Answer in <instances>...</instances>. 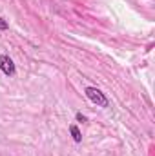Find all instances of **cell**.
I'll return each instance as SVG.
<instances>
[{"label": "cell", "instance_id": "6da1fadb", "mask_svg": "<svg viewBox=\"0 0 155 156\" xmlns=\"http://www.w3.org/2000/svg\"><path fill=\"white\" fill-rule=\"evenodd\" d=\"M86 96L93 102V104H97L99 107H108L110 105V100L106 98V94L100 91V89H97V87H86Z\"/></svg>", "mask_w": 155, "mask_h": 156}, {"label": "cell", "instance_id": "7a4b0ae2", "mask_svg": "<svg viewBox=\"0 0 155 156\" xmlns=\"http://www.w3.org/2000/svg\"><path fill=\"white\" fill-rule=\"evenodd\" d=\"M0 71H2L4 75H7V76H13V75L17 73V67H15L13 60H11L7 55H2V56H0Z\"/></svg>", "mask_w": 155, "mask_h": 156}, {"label": "cell", "instance_id": "3957f363", "mask_svg": "<svg viewBox=\"0 0 155 156\" xmlns=\"http://www.w3.org/2000/svg\"><path fill=\"white\" fill-rule=\"evenodd\" d=\"M70 131H71V136H73V140H75V142H80V140H82V134H80V131H78V127L77 125H70Z\"/></svg>", "mask_w": 155, "mask_h": 156}, {"label": "cell", "instance_id": "277c9868", "mask_svg": "<svg viewBox=\"0 0 155 156\" xmlns=\"http://www.w3.org/2000/svg\"><path fill=\"white\" fill-rule=\"evenodd\" d=\"M75 118H77V122H82V123H84V122H88V118L84 116L82 113H77V115H75Z\"/></svg>", "mask_w": 155, "mask_h": 156}, {"label": "cell", "instance_id": "5b68a950", "mask_svg": "<svg viewBox=\"0 0 155 156\" xmlns=\"http://www.w3.org/2000/svg\"><path fill=\"white\" fill-rule=\"evenodd\" d=\"M4 29H7V22L0 16V31H4Z\"/></svg>", "mask_w": 155, "mask_h": 156}]
</instances>
